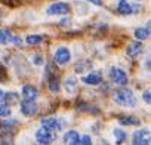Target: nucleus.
<instances>
[{"instance_id": "f257e3e1", "label": "nucleus", "mask_w": 151, "mask_h": 145, "mask_svg": "<svg viewBox=\"0 0 151 145\" xmlns=\"http://www.w3.org/2000/svg\"><path fill=\"white\" fill-rule=\"evenodd\" d=\"M114 102L122 105V107H127V108H132L136 105V96L133 95V92L127 88H122V89H117L114 92Z\"/></svg>"}, {"instance_id": "f03ea898", "label": "nucleus", "mask_w": 151, "mask_h": 145, "mask_svg": "<svg viewBox=\"0 0 151 145\" xmlns=\"http://www.w3.org/2000/svg\"><path fill=\"white\" fill-rule=\"evenodd\" d=\"M110 79L111 82H114L116 85H120V86H124L127 85V74L122 70V68H111L110 70Z\"/></svg>"}, {"instance_id": "7ed1b4c3", "label": "nucleus", "mask_w": 151, "mask_h": 145, "mask_svg": "<svg viewBox=\"0 0 151 145\" xmlns=\"http://www.w3.org/2000/svg\"><path fill=\"white\" fill-rule=\"evenodd\" d=\"M53 132H52V129H49V127H45V126H42L37 132H36V141L39 142V144H49V142H52L53 141Z\"/></svg>"}, {"instance_id": "20e7f679", "label": "nucleus", "mask_w": 151, "mask_h": 145, "mask_svg": "<svg viewBox=\"0 0 151 145\" xmlns=\"http://www.w3.org/2000/svg\"><path fill=\"white\" fill-rule=\"evenodd\" d=\"M68 11H70V6H68V3H65V2L52 3V5L47 6V9H46V12H47L49 15H64V14H67Z\"/></svg>"}, {"instance_id": "39448f33", "label": "nucleus", "mask_w": 151, "mask_h": 145, "mask_svg": "<svg viewBox=\"0 0 151 145\" xmlns=\"http://www.w3.org/2000/svg\"><path fill=\"white\" fill-rule=\"evenodd\" d=\"M70 59H71V53H70L68 47H65V46H59V47L55 50V61H56L58 64L64 65V64L70 62Z\"/></svg>"}, {"instance_id": "423d86ee", "label": "nucleus", "mask_w": 151, "mask_h": 145, "mask_svg": "<svg viewBox=\"0 0 151 145\" xmlns=\"http://www.w3.org/2000/svg\"><path fill=\"white\" fill-rule=\"evenodd\" d=\"M132 142L136 144V145H147V144H150V130H148V129L136 130V132L133 133Z\"/></svg>"}, {"instance_id": "0eeeda50", "label": "nucleus", "mask_w": 151, "mask_h": 145, "mask_svg": "<svg viewBox=\"0 0 151 145\" xmlns=\"http://www.w3.org/2000/svg\"><path fill=\"white\" fill-rule=\"evenodd\" d=\"M21 113L24 116H34L37 113V105L34 99H25L21 102Z\"/></svg>"}, {"instance_id": "6e6552de", "label": "nucleus", "mask_w": 151, "mask_h": 145, "mask_svg": "<svg viewBox=\"0 0 151 145\" xmlns=\"http://www.w3.org/2000/svg\"><path fill=\"white\" fill-rule=\"evenodd\" d=\"M142 50H144V46L141 45V42H132V43H129L127 47H126V53H127L129 56H132V58H135V56H138L139 53H142Z\"/></svg>"}, {"instance_id": "1a4fd4ad", "label": "nucleus", "mask_w": 151, "mask_h": 145, "mask_svg": "<svg viewBox=\"0 0 151 145\" xmlns=\"http://www.w3.org/2000/svg\"><path fill=\"white\" fill-rule=\"evenodd\" d=\"M22 95H24L25 99H36V98L39 96V90H37V88L33 86V85H25V86L22 88Z\"/></svg>"}, {"instance_id": "9d476101", "label": "nucleus", "mask_w": 151, "mask_h": 145, "mask_svg": "<svg viewBox=\"0 0 151 145\" xmlns=\"http://www.w3.org/2000/svg\"><path fill=\"white\" fill-rule=\"evenodd\" d=\"M79 138H80V135L76 130H68L64 135V142L68 145H76V144H79Z\"/></svg>"}, {"instance_id": "9b49d317", "label": "nucleus", "mask_w": 151, "mask_h": 145, "mask_svg": "<svg viewBox=\"0 0 151 145\" xmlns=\"http://www.w3.org/2000/svg\"><path fill=\"white\" fill-rule=\"evenodd\" d=\"M82 80L86 85H99L101 83V74L99 72H91V74L85 76Z\"/></svg>"}, {"instance_id": "f8f14e48", "label": "nucleus", "mask_w": 151, "mask_h": 145, "mask_svg": "<svg viewBox=\"0 0 151 145\" xmlns=\"http://www.w3.org/2000/svg\"><path fill=\"white\" fill-rule=\"evenodd\" d=\"M117 9H119V12L123 14V15H130V14H133V6H132L130 3H127L126 0H120Z\"/></svg>"}, {"instance_id": "ddd939ff", "label": "nucleus", "mask_w": 151, "mask_h": 145, "mask_svg": "<svg viewBox=\"0 0 151 145\" xmlns=\"http://www.w3.org/2000/svg\"><path fill=\"white\" fill-rule=\"evenodd\" d=\"M64 88L67 89L68 93H73L76 90V88H77V79L76 77H67L65 82H64Z\"/></svg>"}, {"instance_id": "4468645a", "label": "nucleus", "mask_w": 151, "mask_h": 145, "mask_svg": "<svg viewBox=\"0 0 151 145\" xmlns=\"http://www.w3.org/2000/svg\"><path fill=\"white\" fill-rule=\"evenodd\" d=\"M42 124L45 127H49V129H56L58 127V118H55V117H45L42 120Z\"/></svg>"}, {"instance_id": "2eb2a0df", "label": "nucleus", "mask_w": 151, "mask_h": 145, "mask_svg": "<svg viewBox=\"0 0 151 145\" xmlns=\"http://www.w3.org/2000/svg\"><path fill=\"white\" fill-rule=\"evenodd\" d=\"M61 88V83H59V79L56 76H50L49 77V89L52 92H58Z\"/></svg>"}, {"instance_id": "dca6fc26", "label": "nucleus", "mask_w": 151, "mask_h": 145, "mask_svg": "<svg viewBox=\"0 0 151 145\" xmlns=\"http://www.w3.org/2000/svg\"><path fill=\"white\" fill-rule=\"evenodd\" d=\"M2 98H5V104L11 105V104H15V102L18 101V93H15V92H8V93H3Z\"/></svg>"}, {"instance_id": "f3484780", "label": "nucleus", "mask_w": 151, "mask_h": 145, "mask_svg": "<svg viewBox=\"0 0 151 145\" xmlns=\"http://www.w3.org/2000/svg\"><path fill=\"white\" fill-rule=\"evenodd\" d=\"M135 37L139 40H145L150 37V30L148 28H136L135 30Z\"/></svg>"}, {"instance_id": "a211bd4d", "label": "nucleus", "mask_w": 151, "mask_h": 145, "mask_svg": "<svg viewBox=\"0 0 151 145\" xmlns=\"http://www.w3.org/2000/svg\"><path fill=\"white\" fill-rule=\"evenodd\" d=\"M120 123H122V124H126V126L139 124V118H138V117H133V116H127V117H122V118H120Z\"/></svg>"}, {"instance_id": "6ab92c4d", "label": "nucleus", "mask_w": 151, "mask_h": 145, "mask_svg": "<svg viewBox=\"0 0 151 145\" xmlns=\"http://www.w3.org/2000/svg\"><path fill=\"white\" fill-rule=\"evenodd\" d=\"M12 39V34L9 30H0V45H6Z\"/></svg>"}, {"instance_id": "aec40b11", "label": "nucleus", "mask_w": 151, "mask_h": 145, "mask_svg": "<svg viewBox=\"0 0 151 145\" xmlns=\"http://www.w3.org/2000/svg\"><path fill=\"white\" fill-rule=\"evenodd\" d=\"M42 40H43V37H42V36H27L25 43H27V45L34 46V45H40V43H42Z\"/></svg>"}, {"instance_id": "412c9836", "label": "nucleus", "mask_w": 151, "mask_h": 145, "mask_svg": "<svg viewBox=\"0 0 151 145\" xmlns=\"http://www.w3.org/2000/svg\"><path fill=\"white\" fill-rule=\"evenodd\" d=\"M113 133H114V136H116V141L117 142H123L124 139H126V132L124 130H122V129H114L113 130Z\"/></svg>"}, {"instance_id": "4be33fe9", "label": "nucleus", "mask_w": 151, "mask_h": 145, "mask_svg": "<svg viewBox=\"0 0 151 145\" xmlns=\"http://www.w3.org/2000/svg\"><path fill=\"white\" fill-rule=\"evenodd\" d=\"M0 116L2 117H9L11 116V107L8 104H0Z\"/></svg>"}, {"instance_id": "5701e85b", "label": "nucleus", "mask_w": 151, "mask_h": 145, "mask_svg": "<svg viewBox=\"0 0 151 145\" xmlns=\"http://www.w3.org/2000/svg\"><path fill=\"white\" fill-rule=\"evenodd\" d=\"M79 144L89 145V144H92V139H91V136H89V135H82V136L79 138Z\"/></svg>"}, {"instance_id": "b1692460", "label": "nucleus", "mask_w": 151, "mask_h": 145, "mask_svg": "<svg viewBox=\"0 0 151 145\" xmlns=\"http://www.w3.org/2000/svg\"><path fill=\"white\" fill-rule=\"evenodd\" d=\"M142 98H144V101H145L147 104L151 102V92H150V89H147V90L142 93Z\"/></svg>"}, {"instance_id": "393cba45", "label": "nucleus", "mask_w": 151, "mask_h": 145, "mask_svg": "<svg viewBox=\"0 0 151 145\" xmlns=\"http://www.w3.org/2000/svg\"><path fill=\"white\" fill-rule=\"evenodd\" d=\"M11 40H12V43H14V45H18V46H19V45H22V39H21L19 36H12V39H11Z\"/></svg>"}, {"instance_id": "a878e982", "label": "nucleus", "mask_w": 151, "mask_h": 145, "mask_svg": "<svg viewBox=\"0 0 151 145\" xmlns=\"http://www.w3.org/2000/svg\"><path fill=\"white\" fill-rule=\"evenodd\" d=\"M33 62H34L36 65H42V64H43V56H40V55H36V56L33 58Z\"/></svg>"}, {"instance_id": "bb28decb", "label": "nucleus", "mask_w": 151, "mask_h": 145, "mask_svg": "<svg viewBox=\"0 0 151 145\" xmlns=\"http://www.w3.org/2000/svg\"><path fill=\"white\" fill-rule=\"evenodd\" d=\"M6 77V71H5V67L0 64V80H5Z\"/></svg>"}, {"instance_id": "cd10ccee", "label": "nucleus", "mask_w": 151, "mask_h": 145, "mask_svg": "<svg viewBox=\"0 0 151 145\" xmlns=\"http://www.w3.org/2000/svg\"><path fill=\"white\" fill-rule=\"evenodd\" d=\"M88 2H91V3H93V5H98V6H101L102 0H88Z\"/></svg>"}, {"instance_id": "c85d7f7f", "label": "nucleus", "mask_w": 151, "mask_h": 145, "mask_svg": "<svg viewBox=\"0 0 151 145\" xmlns=\"http://www.w3.org/2000/svg\"><path fill=\"white\" fill-rule=\"evenodd\" d=\"M2 96H3V92H2V90H0V98H2Z\"/></svg>"}]
</instances>
